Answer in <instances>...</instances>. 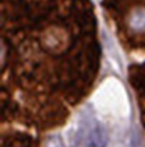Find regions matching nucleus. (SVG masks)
Listing matches in <instances>:
<instances>
[{"label": "nucleus", "instance_id": "f257e3e1", "mask_svg": "<svg viewBox=\"0 0 145 147\" xmlns=\"http://www.w3.org/2000/svg\"><path fill=\"white\" fill-rule=\"evenodd\" d=\"M108 143V134L106 128L99 123H93L84 127L82 133V147H106Z\"/></svg>", "mask_w": 145, "mask_h": 147}, {"label": "nucleus", "instance_id": "f03ea898", "mask_svg": "<svg viewBox=\"0 0 145 147\" xmlns=\"http://www.w3.org/2000/svg\"><path fill=\"white\" fill-rule=\"evenodd\" d=\"M45 147H65V143L59 134H51L45 141Z\"/></svg>", "mask_w": 145, "mask_h": 147}]
</instances>
